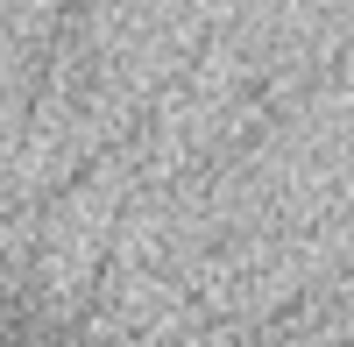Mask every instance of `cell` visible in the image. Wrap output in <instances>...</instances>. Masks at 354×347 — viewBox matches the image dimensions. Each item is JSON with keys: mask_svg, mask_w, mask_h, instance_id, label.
Here are the masks:
<instances>
[{"mask_svg": "<svg viewBox=\"0 0 354 347\" xmlns=\"http://www.w3.org/2000/svg\"><path fill=\"white\" fill-rule=\"evenodd\" d=\"M0 347H50V340H36V333H21V326H0Z\"/></svg>", "mask_w": 354, "mask_h": 347, "instance_id": "cell-1", "label": "cell"}]
</instances>
